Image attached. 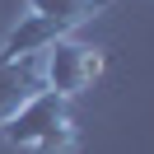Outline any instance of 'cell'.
I'll list each match as a JSON object with an SVG mask.
<instances>
[{"mask_svg": "<svg viewBox=\"0 0 154 154\" xmlns=\"http://www.w3.org/2000/svg\"><path fill=\"white\" fill-rule=\"evenodd\" d=\"M0 140L10 149H23V154H79V131H75L70 98L42 89L28 107H19L0 126Z\"/></svg>", "mask_w": 154, "mask_h": 154, "instance_id": "6da1fadb", "label": "cell"}, {"mask_svg": "<svg viewBox=\"0 0 154 154\" xmlns=\"http://www.w3.org/2000/svg\"><path fill=\"white\" fill-rule=\"evenodd\" d=\"M38 75H42V89H47V94H61V98L75 103L79 94H89V89L107 75V47L84 42V38H75V33H70V38H56L38 56Z\"/></svg>", "mask_w": 154, "mask_h": 154, "instance_id": "7a4b0ae2", "label": "cell"}, {"mask_svg": "<svg viewBox=\"0 0 154 154\" xmlns=\"http://www.w3.org/2000/svg\"><path fill=\"white\" fill-rule=\"evenodd\" d=\"M38 94H42L38 56H28V61H0V126L10 122L19 107H28Z\"/></svg>", "mask_w": 154, "mask_h": 154, "instance_id": "3957f363", "label": "cell"}, {"mask_svg": "<svg viewBox=\"0 0 154 154\" xmlns=\"http://www.w3.org/2000/svg\"><path fill=\"white\" fill-rule=\"evenodd\" d=\"M107 5H112V0H23V14H42V19H56V23H66V28L75 33L79 23L98 19Z\"/></svg>", "mask_w": 154, "mask_h": 154, "instance_id": "277c9868", "label": "cell"}]
</instances>
